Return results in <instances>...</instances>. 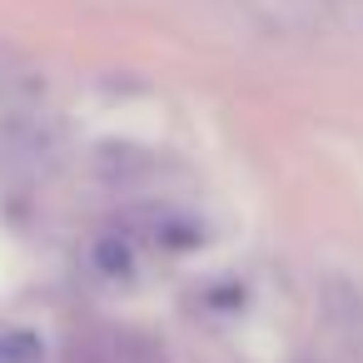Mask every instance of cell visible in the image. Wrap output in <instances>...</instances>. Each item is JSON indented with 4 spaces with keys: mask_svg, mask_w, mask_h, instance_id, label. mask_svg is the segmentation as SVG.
<instances>
[{
    "mask_svg": "<svg viewBox=\"0 0 363 363\" xmlns=\"http://www.w3.org/2000/svg\"><path fill=\"white\" fill-rule=\"evenodd\" d=\"M65 363H164V353L140 328H85L70 333Z\"/></svg>",
    "mask_w": 363,
    "mask_h": 363,
    "instance_id": "obj_1",
    "label": "cell"
},
{
    "mask_svg": "<svg viewBox=\"0 0 363 363\" xmlns=\"http://www.w3.org/2000/svg\"><path fill=\"white\" fill-rule=\"evenodd\" d=\"M318 308L343 363H363V289H353L348 279H323Z\"/></svg>",
    "mask_w": 363,
    "mask_h": 363,
    "instance_id": "obj_2",
    "label": "cell"
},
{
    "mask_svg": "<svg viewBox=\"0 0 363 363\" xmlns=\"http://www.w3.org/2000/svg\"><path fill=\"white\" fill-rule=\"evenodd\" d=\"M0 363H45V343L30 328H0Z\"/></svg>",
    "mask_w": 363,
    "mask_h": 363,
    "instance_id": "obj_3",
    "label": "cell"
},
{
    "mask_svg": "<svg viewBox=\"0 0 363 363\" xmlns=\"http://www.w3.org/2000/svg\"><path fill=\"white\" fill-rule=\"evenodd\" d=\"M95 264H100L105 274H130V269H135V254H130L125 239H100V244H95Z\"/></svg>",
    "mask_w": 363,
    "mask_h": 363,
    "instance_id": "obj_4",
    "label": "cell"
}]
</instances>
